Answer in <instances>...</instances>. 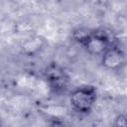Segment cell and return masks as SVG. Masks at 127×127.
Listing matches in <instances>:
<instances>
[{
  "mask_svg": "<svg viewBox=\"0 0 127 127\" xmlns=\"http://www.w3.org/2000/svg\"><path fill=\"white\" fill-rule=\"evenodd\" d=\"M97 100V91L94 86L82 85L74 88L69 95V103L73 110L86 114L92 110Z\"/></svg>",
  "mask_w": 127,
  "mask_h": 127,
  "instance_id": "obj_1",
  "label": "cell"
},
{
  "mask_svg": "<svg viewBox=\"0 0 127 127\" xmlns=\"http://www.w3.org/2000/svg\"><path fill=\"white\" fill-rule=\"evenodd\" d=\"M45 77L51 88L55 91H63L67 87L68 76L64 69L59 64H52L45 70Z\"/></svg>",
  "mask_w": 127,
  "mask_h": 127,
  "instance_id": "obj_3",
  "label": "cell"
},
{
  "mask_svg": "<svg viewBox=\"0 0 127 127\" xmlns=\"http://www.w3.org/2000/svg\"><path fill=\"white\" fill-rule=\"evenodd\" d=\"M112 45L110 38L103 32H91L90 36L81 45L91 56H101Z\"/></svg>",
  "mask_w": 127,
  "mask_h": 127,
  "instance_id": "obj_2",
  "label": "cell"
},
{
  "mask_svg": "<svg viewBox=\"0 0 127 127\" xmlns=\"http://www.w3.org/2000/svg\"><path fill=\"white\" fill-rule=\"evenodd\" d=\"M113 126L115 127H125L127 126V117L125 114H119L115 117Z\"/></svg>",
  "mask_w": 127,
  "mask_h": 127,
  "instance_id": "obj_7",
  "label": "cell"
},
{
  "mask_svg": "<svg viewBox=\"0 0 127 127\" xmlns=\"http://www.w3.org/2000/svg\"><path fill=\"white\" fill-rule=\"evenodd\" d=\"M46 44H47V42L44 37L35 35V36H32V37L26 39L22 43L21 50H22L23 54H25L29 57H32V56H36L37 54H39L44 49Z\"/></svg>",
  "mask_w": 127,
  "mask_h": 127,
  "instance_id": "obj_5",
  "label": "cell"
},
{
  "mask_svg": "<svg viewBox=\"0 0 127 127\" xmlns=\"http://www.w3.org/2000/svg\"><path fill=\"white\" fill-rule=\"evenodd\" d=\"M0 125H1V122H0Z\"/></svg>",
  "mask_w": 127,
  "mask_h": 127,
  "instance_id": "obj_8",
  "label": "cell"
},
{
  "mask_svg": "<svg viewBox=\"0 0 127 127\" xmlns=\"http://www.w3.org/2000/svg\"><path fill=\"white\" fill-rule=\"evenodd\" d=\"M100 57L102 66L109 70H118L125 64V53L115 45H110Z\"/></svg>",
  "mask_w": 127,
  "mask_h": 127,
  "instance_id": "obj_4",
  "label": "cell"
},
{
  "mask_svg": "<svg viewBox=\"0 0 127 127\" xmlns=\"http://www.w3.org/2000/svg\"><path fill=\"white\" fill-rule=\"evenodd\" d=\"M90 34H91V32L89 30H87V29L78 28V29H76V30H74L72 32V39L75 42H77L78 44L82 45L86 41V39L90 36Z\"/></svg>",
  "mask_w": 127,
  "mask_h": 127,
  "instance_id": "obj_6",
  "label": "cell"
}]
</instances>
